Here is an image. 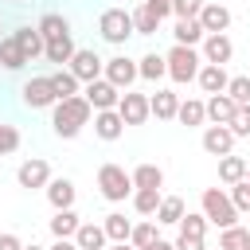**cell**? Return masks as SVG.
Instances as JSON below:
<instances>
[{
    "label": "cell",
    "mask_w": 250,
    "mask_h": 250,
    "mask_svg": "<svg viewBox=\"0 0 250 250\" xmlns=\"http://www.w3.org/2000/svg\"><path fill=\"white\" fill-rule=\"evenodd\" d=\"M90 117H94V109H90V102H86L82 94L59 98V102L51 105V125H55V133H59L62 141H74V137L82 133V125H90Z\"/></svg>",
    "instance_id": "1"
},
{
    "label": "cell",
    "mask_w": 250,
    "mask_h": 250,
    "mask_svg": "<svg viewBox=\"0 0 250 250\" xmlns=\"http://www.w3.org/2000/svg\"><path fill=\"white\" fill-rule=\"evenodd\" d=\"M164 66H168V78H172L176 86H188V82L199 74V66H203V55H199L195 47L172 43V51L164 55Z\"/></svg>",
    "instance_id": "2"
},
{
    "label": "cell",
    "mask_w": 250,
    "mask_h": 250,
    "mask_svg": "<svg viewBox=\"0 0 250 250\" xmlns=\"http://www.w3.org/2000/svg\"><path fill=\"white\" fill-rule=\"evenodd\" d=\"M98 191H102V199H109V203H125V199L133 195V176H129L121 164H102V168H98Z\"/></svg>",
    "instance_id": "3"
},
{
    "label": "cell",
    "mask_w": 250,
    "mask_h": 250,
    "mask_svg": "<svg viewBox=\"0 0 250 250\" xmlns=\"http://www.w3.org/2000/svg\"><path fill=\"white\" fill-rule=\"evenodd\" d=\"M199 207H203L207 223H215L219 230L238 223V211H234V203H230V195H227L223 188H203V199H199Z\"/></svg>",
    "instance_id": "4"
},
{
    "label": "cell",
    "mask_w": 250,
    "mask_h": 250,
    "mask_svg": "<svg viewBox=\"0 0 250 250\" xmlns=\"http://www.w3.org/2000/svg\"><path fill=\"white\" fill-rule=\"evenodd\" d=\"M98 31H102V39H105V43L121 47V43L133 35V16H129L125 8H105V12H102V20H98Z\"/></svg>",
    "instance_id": "5"
},
{
    "label": "cell",
    "mask_w": 250,
    "mask_h": 250,
    "mask_svg": "<svg viewBox=\"0 0 250 250\" xmlns=\"http://www.w3.org/2000/svg\"><path fill=\"white\" fill-rule=\"evenodd\" d=\"M20 98H23V105L27 109H51L59 98H55V90H51V78L47 74H39V78H27L23 86H20Z\"/></svg>",
    "instance_id": "6"
},
{
    "label": "cell",
    "mask_w": 250,
    "mask_h": 250,
    "mask_svg": "<svg viewBox=\"0 0 250 250\" xmlns=\"http://www.w3.org/2000/svg\"><path fill=\"white\" fill-rule=\"evenodd\" d=\"M117 113H121V121H125V129L129 125H145L152 113H148V94H137V90H121V98H117Z\"/></svg>",
    "instance_id": "7"
},
{
    "label": "cell",
    "mask_w": 250,
    "mask_h": 250,
    "mask_svg": "<svg viewBox=\"0 0 250 250\" xmlns=\"http://www.w3.org/2000/svg\"><path fill=\"white\" fill-rule=\"evenodd\" d=\"M102 66H105V59H102L98 51H86V47H78V51L70 55V62H66V70H70L78 82H94V78H102Z\"/></svg>",
    "instance_id": "8"
},
{
    "label": "cell",
    "mask_w": 250,
    "mask_h": 250,
    "mask_svg": "<svg viewBox=\"0 0 250 250\" xmlns=\"http://www.w3.org/2000/svg\"><path fill=\"white\" fill-rule=\"evenodd\" d=\"M199 55H203V62L227 66V62L234 59V43H230V35H227V31H211V35H203V47H199Z\"/></svg>",
    "instance_id": "9"
},
{
    "label": "cell",
    "mask_w": 250,
    "mask_h": 250,
    "mask_svg": "<svg viewBox=\"0 0 250 250\" xmlns=\"http://www.w3.org/2000/svg\"><path fill=\"white\" fill-rule=\"evenodd\" d=\"M102 78L113 82L117 90H129V86L137 82V62H133L129 55H113V59H105V66H102Z\"/></svg>",
    "instance_id": "10"
},
{
    "label": "cell",
    "mask_w": 250,
    "mask_h": 250,
    "mask_svg": "<svg viewBox=\"0 0 250 250\" xmlns=\"http://www.w3.org/2000/svg\"><path fill=\"white\" fill-rule=\"evenodd\" d=\"M47 180H51V164H47L43 156H31V160H23V164L16 168V184L27 188V191L47 188Z\"/></svg>",
    "instance_id": "11"
},
{
    "label": "cell",
    "mask_w": 250,
    "mask_h": 250,
    "mask_svg": "<svg viewBox=\"0 0 250 250\" xmlns=\"http://www.w3.org/2000/svg\"><path fill=\"white\" fill-rule=\"evenodd\" d=\"M86 102H90V109L98 113V109H117V98H121V90L113 86V82H105V78H94V82H86V94H82Z\"/></svg>",
    "instance_id": "12"
},
{
    "label": "cell",
    "mask_w": 250,
    "mask_h": 250,
    "mask_svg": "<svg viewBox=\"0 0 250 250\" xmlns=\"http://www.w3.org/2000/svg\"><path fill=\"white\" fill-rule=\"evenodd\" d=\"M234 133H230V125H207L203 129V152L207 156H227V152H234Z\"/></svg>",
    "instance_id": "13"
},
{
    "label": "cell",
    "mask_w": 250,
    "mask_h": 250,
    "mask_svg": "<svg viewBox=\"0 0 250 250\" xmlns=\"http://www.w3.org/2000/svg\"><path fill=\"white\" fill-rule=\"evenodd\" d=\"M199 27L211 35V31H227L230 27V8L227 4H219V0H203V8H199Z\"/></svg>",
    "instance_id": "14"
},
{
    "label": "cell",
    "mask_w": 250,
    "mask_h": 250,
    "mask_svg": "<svg viewBox=\"0 0 250 250\" xmlns=\"http://www.w3.org/2000/svg\"><path fill=\"white\" fill-rule=\"evenodd\" d=\"M195 82H199V90H203V94H223V90H227V82H230V74H227V66L203 62V66H199V74H195Z\"/></svg>",
    "instance_id": "15"
},
{
    "label": "cell",
    "mask_w": 250,
    "mask_h": 250,
    "mask_svg": "<svg viewBox=\"0 0 250 250\" xmlns=\"http://www.w3.org/2000/svg\"><path fill=\"white\" fill-rule=\"evenodd\" d=\"M203 109H207V121L211 125H230V117H234V98L230 94H211L207 102H203Z\"/></svg>",
    "instance_id": "16"
},
{
    "label": "cell",
    "mask_w": 250,
    "mask_h": 250,
    "mask_svg": "<svg viewBox=\"0 0 250 250\" xmlns=\"http://www.w3.org/2000/svg\"><path fill=\"white\" fill-rule=\"evenodd\" d=\"M43 191H47V199H51V207H55V211H62V207H74V195H78V191H74V184H70L66 176H51Z\"/></svg>",
    "instance_id": "17"
},
{
    "label": "cell",
    "mask_w": 250,
    "mask_h": 250,
    "mask_svg": "<svg viewBox=\"0 0 250 250\" xmlns=\"http://www.w3.org/2000/svg\"><path fill=\"white\" fill-rule=\"evenodd\" d=\"M12 39L20 43V51H23V59H27V62H35V59L43 55V47H47V39L39 35V27H16V31H12Z\"/></svg>",
    "instance_id": "18"
},
{
    "label": "cell",
    "mask_w": 250,
    "mask_h": 250,
    "mask_svg": "<svg viewBox=\"0 0 250 250\" xmlns=\"http://www.w3.org/2000/svg\"><path fill=\"white\" fill-rule=\"evenodd\" d=\"M176 109H180V94H172V90H156L148 98V113L156 121H176Z\"/></svg>",
    "instance_id": "19"
},
{
    "label": "cell",
    "mask_w": 250,
    "mask_h": 250,
    "mask_svg": "<svg viewBox=\"0 0 250 250\" xmlns=\"http://www.w3.org/2000/svg\"><path fill=\"white\" fill-rule=\"evenodd\" d=\"M94 133H98L102 141H117V137L125 133L121 113H117V109H98V113H94Z\"/></svg>",
    "instance_id": "20"
},
{
    "label": "cell",
    "mask_w": 250,
    "mask_h": 250,
    "mask_svg": "<svg viewBox=\"0 0 250 250\" xmlns=\"http://www.w3.org/2000/svg\"><path fill=\"white\" fill-rule=\"evenodd\" d=\"M74 246H78V250H105L109 238H105L102 223H78V230H74Z\"/></svg>",
    "instance_id": "21"
},
{
    "label": "cell",
    "mask_w": 250,
    "mask_h": 250,
    "mask_svg": "<svg viewBox=\"0 0 250 250\" xmlns=\"http://www.w3.org/2000/svg\"><path fill=\"white\" fill-rule=\"evenodd\" d=\"M74 51H78V47H74V39H70V35H59V39H47L43 59H47V62H55V66H66Z\"/></svg>",
    "instance_id": "22"
},
{
    "label": "cell",
    "mask_w": 250,
    "mask_h": 250,
    "mask_svg": "<svg viewBox=\"0 0 250 250\" xmlns=\"http://www.w3.org/2000/svg\"><path fill=\"white\" fill-rule=\"evenodd\" d=\"M137 78H145V82H160V78H168V66H164V55H156V51H148L145 59H137Z\"/></svg>",
    "instance_id": "23"
},
{
    "label": "cell",
    "mask_w": 250,
    "mask_h": 250,
    "mask_svg": "<svg viewBox=\"0 0 250 250\" xmlns=\"http://www.w3.org/2000/svg\"><path fill=\"white\" fill-rule=\"evenodd\" d=\"M102 230H105V238H109V242H129L133 219H125L121 211H109V215L102 219Z\"/></svg>",
    "instance_id": "24"
},
{
    "label": "cell",
    "mask_w": 250,
    "mask_h": 250,
    "mask_svg": "<svg viewBox=\"0 0 250 250\" xmlns=\"http://www.w3.org/2000/svg\"><path fill=\"white\" fill-rule=\"evenodd\" d=\"M203 35H207V31L199 27V20H176V27H172V39L184 43V47H199Z\"/></svg>",
    "instance_id": "25"
},
{
    "label": "cell",
    "mask_w": 250,
    "mask_h": 250,
    "mask_svg": "<svg viewBox=\"0 0 250 250\" xmlns=\"http://www.w3.org/2000/svg\"><path fill=\"white\" fill-rule=\"evenodd\" d=\"M180 219H184V199H180V195H160L156 223H160V227H176Z\"/></svg>",
    "instance_id": "26"
},
{
    "label": "cell",
    "mask_w": 250,
    "mask_h": 250,
    "mask_svg": "<svg viewBox=\"0 0 250 250\" xmlns=\"http://www.w3.org/2000/svg\"><path fill=\"white\" fill-rule=\"evenodd\" d=\"M78 211L74 207H62V211H55V219H51V234L55 238H74V230H78Z\"/></svg>",
    "instance_id": "27"
},
{
    "label": "cell",
    "mask_w": 250,
    "mask_h": 250,
    "mask_svg": "<svg viewBox=\"0 0 250 250\" xmlns=\"http://www.w3.org/2000/svg\"><path fill=\"white\" fill-rule=\"evenodd\" d=\"M156 238H160V223H156V219H141V223H133V230H129V242H133L137 250L152 246Z\"/></svg>",
    "instance_id": "28"
},
{
    "label": "cell",
    "mask_w": 250,
    "mask_h": 250,
    "mask_svg": "<svg viewBox=\"0 0 250 250\" xmlns=\"http://www.w3.org/2000/svg\"><path fill=\"white\" fill-rule=\"evenodd\" d=\"M246 176V160L242 156H234V152H227V156H219V180L230 188V184H238Z\"/></svg>",
    "instance_id": "29"
},
{
    "label": "cell",
    "mask_w": 250,
    "mask_h": 250,
    "mask_svg": "<svg viewBox=\"0 0 250 250\" xmlns=\"http://www.w3.org/2000/svg\"><path fill=\"white\" fill-rule=\"evenodd\" d=\"M129 176H133V188H164V168L160 164H137Z\"/></svg>",
    "instance_id": "30"
},
{
    "label": "cell",
    "mask_w": 250,
    "mask_h": 250,
    "mask_svg": "<svg viewBox=\"0 0 250 250\" xmlns=\"http://www.w3.org/2000/svg\"><path fill=\"white\" fill-rule=\"evenodd\" d=\"M156 207H160V188H133V211L137 215H156Z\"/></svg>",
    "instance_id": "31"
},
{
    "label": "cell",
    "mask_w": 250,
    "mask_h": 250,
    "mask_svg": "<svg viewBox=\"0 0 250 250\" xmlns=\"http://www.w3.org/2000/svg\"><path fill=\"white\" fill-rule=\"evenodd\" d=\"M35 27H39V35H43V39H59V35H70V23H66V16H62V12H47V16H43Z\"/></svg>",
    "instance_id": "32"
},
{
    "label": "cell",
    "mask_w": 250,
    "mask_h": 250,
    "mask_svg": "<svg viewBox=\"0 0 250 250\" xmlns=\"http://www.w3.org/2000/svg\"><path fill=\"white\" fill-rule=\"evenodd\" d=\"M176 121H180V125H188V129H191V125H203V121H207V109H203V102H199V98H188V102H180V109H176Z\"/></svg>",
    "instance_id": "33"
},
{
    "label": "cell",
    "mask_w": 250,
    "mask_h": 250,
    "mask_svg": "<svg viewBox=\"0 0 250 250\" xmlns=\"http://www.w3.org/2000/svg\"><path fill=\"white\" fill-rule=\"evenodd\" d=\"M0 66L4 70H23L27 66V59H23V51H20V43L8 35V39H0Z\"/></svg>",
    "instance_id": "34"
},
{
    "label": "cell",
    "mask_w": 250,
    "mask_h": 250,
    "mask_svg": "<svg viewBox=\"0 0 250 250\" xmlns=\"http://www.w3.org/2000/svg\"><path fill=\"white\" fill-rule=\"evenodd\" d=\"M219 250H250V230L246 227H223V234H219Z\"/></svg>",
    "instance_id": "35"
},
{
    "label": "cell",
    "mask_w": 250,
    "mask_h": 250,
    "mask_svg": "<svg viewBox=\"0 0 250 250\" xmlns=\"http://www.w3.org/2000/svg\"><path fill=\"white\" fill-rule=\"evenodd\" d=\"M51 78V90H55V98H74L78 94V78L66 70V66H59L55 74H47Z\"/></svg>",
    "instance_id": "36"
},
{
    "label": "cell",
    "mask_w": 250,
    "mask_h": 250,
    "mask_svg": "<svg viewBox=\"0 0 250 250\" xmlns=\"http://www.w3.org/2000/svg\"><path fill=\"white\" fill-rule=\"evenodd\" d=\"M129 16H133V35H156V31H160V20H156L145 4H141V8H133Z\"/></svg>",
    "instance_id": "37"
},
{
    "label": "cell",
    "mask_w": 250,
    "mask_h": 250,
    "mask_svg": "<svg viewBox=\"0 0 250 250\" xmlns=\"http://www.w3.org/2000/svg\"><path fill=\"white\" fill-rule=\"evenodd\" d=\"M176 227H180V234H188V238H203V234H207V215H203V211H199V215H195V211H184V219H180Z\"/></svg>",
    "instance_id": "38"
},
{
    "label": "cell",
    "mask_w": 250,
    "mask_h": 250,
    "mask_svg": "<svg viewBox=\"0 0 250 250\" xmlns=\"http://www.w3.org/2000/svg\"><path fill=\"white\" fill-rule=\"evenodd\" d=\"M223 94H230L234 98V105H250V74H234L230 82H227V90Z\"/></svg>",
    "instance_id": "39"
},
{
    "label": "cell",
    "mask_w": 250,
    "mask_h": 250,
    "mask_svg": "<svg viewBox=\"0 0 250 250\" xmlns=\"http://www.w3.org/2000/svg\"><path fill=\"white\" fill-rule=\"evenodd\" d=\"M227 195H230V203H234V211H238V215H246V211H250V180H246V176H242L238 184H230V191H227Z\"/></svg>",
    "instance_id": "40"
},
{
    "label": "cell",
    "mask_w": 250,
    "mask_h": 250,
    "mask_svg": "<svg viewBox=\"0 0 250 250\" xmlns=\"http://www.w3.org/2000/svg\"><path fill=\"white\" fill-rule=\"evenodd\" d=\"M20 148V129L16 125H0V156H12Z\"/></svg>",
    "instance_id": "41"
},
{
    "label": "cell",
    "mask_w": 250,
    "mask_h": 250,
    "mask_svg": "<svg viewBox=\"0 0 250 250\" xmlns=\"http://www.w3.org/2000/svg\"><path fill=\"white\" fill-rule=\"evenodd\" d=\"M230 133H234V137H250V105H238V109H234Z\"/></svg>",
    "instance_id": "42"
},
{
    "label": "cell",
    "mask_w": 250,
    "mask_h": 250,
    "mask_svg": "<svg viewBox=\"0 0 250 250\" xmlns=\"http://www.w3.org/2000/svg\"><path fill=\"white\" fill-rule=\"evenodd\" d=\"M203 8V0H172V16L176 20H195Z\"/></svg>",
    "instance_id": "43"
},
{
    "label": "cell",
    "mask_w": 250,
    "mask_h": 250,
    "mask_svg": "<svg viewBox=\"0 0 250 250\" xmlns=\"http://www.w3.org/2000/svg\"><path fill=\"white\" fill-rule=\"evenodd\" d=\"M145 8H148L156 20H168V16H172V0H145Z\"/></svg>",
    "instance_id": "44"
},
{
    "label": "cell",
    "mask_w": 250,
    "mask_h": 250,
    "mask_svg": "<svg viewBox=\"0 0 250 250\" xmlns=\"http://www.w3.org/2000/svg\"><path fill=\"white\" fill-rule=\"evenodd\" d=\"M176 250H203V238H188V234H176V242H172Z\"/></svg>",
    "instance_id": "45"
},
{
    "label": "cell",
    "mask_w": 250,
    "mask_h": 250,
    "mask_svg": "<svg viewBox=\"0 0 250 250\" xmlns=\"http://www.w3.org/2000/svg\"><path fill=\"white\" fill-rule=\"evenodd\" d=\"M0 250H23V242H20V234H12V230H4V234H0Z\"/></svg>",
    "instance_id": "46"
},
{
    "label": "cell",
    "mask_w": 250,
    "mask_h": 250,
    "mask_svg": "<svg viewBox=\"0 0 250 250\" xmlns=\"http://www.w3.org/2000/svg\"><path fill=\"white\" fill-rule=\"evenodd\" d=\"M47 250H78V246H74V238H55V246H47Z\"/></svg>",
    "instance_id": "47"
},
{
    "label": "cell",
    "mask_w": 250,
    "mask_h": 250,
    "mask_svg": "<svg viewBox=\"0 0 250 250\" xmlns=\"http://www.w3.org/2000/svg\"><path fill=\"white\" fill-rule=\"evenodd\" d=\"M145 250H176V246H172V242H164V238H156V242H152V246H145Z\"/></svg>",
    "instance_id": "48"
},
{
    "label": "cell",
    "mask_w": 250,
    "mask_h": 250,
    "mask_svg": "<svg viewBox=\"0 0 250 250\" xmlns=\"http://www.w3.org/2000/svg\"><path fill=\"white\" fill-rule=\"evenodd\" d=\"M105 250H137V246H133V242H109Z\"/></svg>",
    "instance_id": "49"
},
{
    "label": "cell",
    "mask_w": 250,
    "mask_h": 250,
    "mask_svg": "<svg viewBox=\"0 0 250 250\" xmlns=\"http://www.w3.org/2000/svg\"><path fill=\"white\" fill-rule=\"evenodd\" d=\"M23 250H47V246H35V242H31V246H23Z\"/></svg>",
    "instance_id": "50"
},
{
    "label": "cell",
    "mask_w": 250,
    "mask_h": 250,
    "mask_svg": "<svg viewBox=\"0 0 250 250\" xmlns=\"http://www.w3.org/2000/svg\"><path fill=\"white\" fill-rule=\"evenodd\" d=\"M246 180H250V164H246Z\"/></svg>",
    "instance_id": "51"
},
{
    "label": "cell",
    "mask_w": 250,
    "mask_h": 250,
    "mask_svg": "<svg viewBox=\"0 0 250 250\" xmlns=\"http://www.w3.org/2000/svg\"><path fill=\"white\" fill-rule=\"evenodd\" d=\"M16 4H23V0H16Z\"/></svg>",
    "instance_id": "52"
}]
</instances>
